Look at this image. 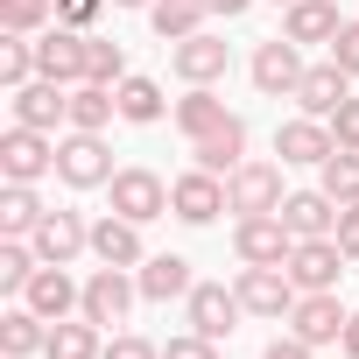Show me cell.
<instances>
[{
	"label": "cell",
	"instance_id": "38",
	"mask_svg": "<svg viewBox=\"0 0 359 359\" xmlns=\"http://www.w3.org/2000/svg\"><path fill=\"white\" fill-rule=\"evenodd\" d=\"M99 8H106V0H57V22H64V29H92Z\"/></svg>",
	"mask_w": 359,
	"mask_h": 359
},
{
	"label": "cell",
	"instance_id": "43",
	"mask_svg": "<svg viewBox=\"0 0 359 359\" xmlns=\"http://www.w3.org/2000/svg\"><path fill=\"white\" fill-rule=\"evenodd\" d=\"M106 359H162V345H148V338H113Z\"/></svg>",
	"mask_w": 359,
	"mask_h": 359
},
{
	"label": "cell",
	"instance_id": "23",
	"mask_svg": "<svg viewBox=\"0 0 359 359\" xmlns=\"http://www.w3.org/2000/svg\"><path fill=\"white\" fill-rule=\"evenodd\" d=\"M191 155H198V169H212V176H233L240 169V155H247V120L233 113L219 134H205V141H191Z\"/></svg>",
	"mask_w": 359,
	"mask_h": 359
},
{
	"label": "cell",
	"instance_id": "24",
	"mask_svg": "<svg viewBox=\"0 0 359 359\" xmlns=\"http://www.w3.org/2000/svg\"><path fill=\"white\" fill-rule=\"evenodd\" d=\"M282 219H289L296 240H324V233L338 226V198H324V191H296V198H282Z\"/></svg>",
	"mask_w": 359,
	"mask_h": 359
},
{
	"label": "cell",
	"instance_id": "16",
	"mask_svg": "<svg viewBox=\"0 0 359 359\" xmlns=\"http://www.w3.org/2000/svg\"><path fill=\"white\" fill-rule=\"evenodd\" d=\"M22 303H29L36 317H50V324H64L71 310H85V289H78V282H71L64 268H50V261H43V268H36V282L22 289Z\"/></svg>",
	"mask_w": 359,
	"mask_h": 359
},
{
	"label": "cell",
	"instance_id": "41",
	"mask_svg": "<svg viewBox=\"0 0 359 359\" xmlns=\"http://www.w3.org/2000/svg\"><path fill=\"white\" fill-rule=\"evenodd\" d=\"M261 359H317V345H310V338H296V331H282V338H275Z\"/></svg>",
	"mask_w": 359,
	"mask_h": 359
},
{
	"label": "cell",
	"instance_id": "14",
	"mask_svg": "<svg viewBox=\"0 0 359 359\" xmlns=\"http://www.w3.org/2000/svg\"><path fill=\"white\" fill-rule=\"evenodd\" d=\"M29 247H36V254H43L50 268H71V261H78V254L92 247V226H85L78 212H50V219H43V226L29 233Z\"/></svg>",
	"mask_w": 359,
	"mask_h": 359
},
{
	"label": "cell",
	"instance_id": "8",
	"mask_svg": "<svg viewBox=\"0 0 359 359\" xmlns=\"http://www.w3.org/2000/svg\"><path fill=\"white\" fill-rule=\"evenodd\" d=\"M345 303H338V289H303L296 296V310H289V331L296 338H310V345H338L345 338Z\"/></svg>",
	"mask_w": 359,
	"mask_h": 359
},
{
	"label": "cell",
	"instance_id": "2",
	"mask_svg": "<svg viewBox=\"0 0 359 359\" xmlns=\"http://www.w3.org/2000/svg\"><path fill=\"white\" fill-rule=\"evenodd\" d=\"M57 169V141L43 134V127H8L0 134V176H8V184H36V176H50Z\"/></svg>",
	"mask_w": 359,
	"mask_h": 359
},
{
	"label": "cell",
	"instance_id": "26",
	"mask_svg": "<svg viewBox=\"0 0 359 359\" xmlns=\"http://www.w3.org/2000/svg\"><path fill=\"white\" fill-rule=\"evenodd\" d=\"M43 219H50V212H43L36 184H8V191H0V233H8V240H29Z\"/></svg>",
	"mask_w": 359,
	"mask_h": 359
},
{
	"label": "cell",
	"instance_id": "34",
	"mask_svg": "<svg viewBox=\"0 0 359 359\" xmlns=\"http://www.w3.org/2000/svg\"><path fill=\"white\" fill-rule=\"evenodd\" d=\"M85 78L92 85H120L127 78V50L106 43V36H85Z\"/></svg>",
	"mask_w": 359,
	"mask_h": 359
},
{
	"label": "cell",
	"instance_id": "12",
	"mask_svg": "<svg viewBox=\"0 0 359 359\" xmlns=\"http://www.w3.org/2000/svg\"><path fill=\"white\" fill-rule=\"evenodd\" d=\"M36 78H57V85H78L85 78V29H43L36 36Z\"/></svg>",
	"mask_w": 359,
	"mask_h": 359
},
{
	"label": "cell",
	"instance_id": "18",
	"mask_svg": "<svg viewBox=\"0 0 359 359\" xmlns=\"http://www.w3.org/2000/svg\"><path fill=\"white\" fill-rule=\"evenodd\" d=\"M338 268H345V247L324 233V240H296V254H289V275H296V289H338Z\"/></svg>",
	"mask_w": 359,
	"mask_h": 359
},
{
	"label": "cell",
	"instance_id": "33",
	"mask_svg": "<svg viewBox=\"0 0 359 359\" xmlns=\"http://www.w3.org/2000/svg\"><path fill=\"white\" fill-rule=\"evenodd\" d=\"M57 0H0V36H43Z\"/></svg>",
	"mask_w": 359,
	"mask_h": 359
},
{
	"label": "cell",
	"instance_id": "32",
	"mask_svg": "<svg viewBox=\"0 0 359 359\" xmlns=\"http://www.w3.org/2000/svg\"><path fill=\"white\" fill-rule=\"evenodd\" d=\"M113 99H120V120H134V127H148V120H162V85L155 78H120L113 85Z\"/></svg>",
	"mask_w": 359,
	"mask_h": 359
},
{
	"label": "cell",
	"instance_id": "21",
	"mask_svg": "<svg viewBox=\"0 0 359 359\" xmlns=\"http://www.w3.org/2000/svg\"><path fill=\"white\" fill-rule=\"evenodd\" d=\"M338 0H289V22H282V36L289 43H338Z\"/></svg>",
	"mask_w": 359,
	"mask_h": 359
},
{
	"label": "cell",
	"instance_id": "3",
	"mask_svg": "<svg viewBox=\"0 0 359 359\" xmlns=\"http://www.w3.org/2000/svg\"><path fill=\"white\" fill-rule=\"evenodd\" d=\"M184 317H191L198 338H233L240 317H247V303H240V289H226V282H198V289L184 296Z\"/></svg>",
	"mask_w": 359,
	"mask_h": 359
},
{
	"label": "cell",
	"instance_id": "37",
	"mask_svg": "<svg viewBox=\"0 0 359 359\" xmlns=\"http://www.w3.org/2000/svg\"><path fill=\"white\" fill-rule=\"evenodd\" d=\"M162 359H219V338L184 331V338H169V345H162Z\"/></svg>",
	"mask_w": 359,
	"mask_h": 359
},
{
	"label": "cell",
	"instance_id": "15",
	"mask_svg": "<svg viewBox=\"0 0 359 359\" xmlns=\"http://www.w3.org/2000/svg\"><path fill=\"white\" fill-rule=\"evenodd\" d=\"M134 296H141V282H127V268H99V275L85 282V310H78V317H92V324L106 331V324H120V317L134 310Z\"/></svg>",
	"mask_w": 359,
	"mask_h": 359
},
{
	"label": "cell",
	"instance_id": "11",
	"mask_svg": "<svg viewBox=\"0 0 359 359\" xmlns=\"http://www.w3.org/2000/svg\"><path fill=\"white\" fill-rule=\"evenodd\" d=\"M169 64H176L184 85H219L226 64H233V50H226L212 29H198V36H184V43H169Z\"/></svg>",
	"mask_w": 359,
	"mask_h": 359
},
{
	"label": "cell",
	"instance_id": "29",
	"mask_svg": "<svg viewBox=\"0 0 359 359\" xmlns=\"http://www.w3.org/2000/svg\"><path fill=\"white\" fill-rule=\"evenodd\" d=\"M43 352H50V359H106L92 317H64V324H50V345H43Z\"/></svg>",
	"mask_w": 359,
	"mask_h": 359
},
{
	"label": "cell",
	"instance_id": "36",
	"mask_svg": "<svg viewBox=\"0 0 359 359\" xmlns=\"http://www.w3.org/2000/svg\"><path fill=\"white\" fill-rule=\"evenodd\" d=\"M36 268H43V254H36V247L0 240V289H29V282H36Z\"/></svg>",
	"mask_w": 359,
	"mask_h": 359
},
{
	"label": "cell",
	"instance_id": "40",
	"mask_svg": "<svg viewBox=\"0 0 359 359\" xmlns=\"http://www.w3.org/2000/svg\"><path fill=\"white\" fill-rule=\"evenodd\" d=\"M331 240H338L345 254H359V205H338V226H331Z\"/></svg>",
	"mask_w": 359,
	"mask_h": 359
},
{
	"label": "cell",
	"instance_id": "46",
	"mask_svg": "<svg viewBox=\"0 0 359 359\" xmlns=\"http://www.w3.org/2000/svg\"><path fill=\"white\" fill-rule=\"evenodd\" d=\"M113 8H155V0H113Z\"/></svg>",
	"mask_w": 359,
	"mask_h": 359
},
{
	"label": "cell",
	"instance_id": "20",
	"mask_svg": "<svg viewBox=\"0 0 359 359\" xmlns=\"http://www.w3.org/2000/svg\"><path fill=\"white\" fill-rule=\"evenodd\" d=\"M92 254H99L106 268H141V261H148V254H141V226L120 219V212H106V219L92 226Z\"/></svg>",
	"mask_w": 359,
	"mask_h": 359
},
{
	"label": "cell",
	"instance_id": "30",
	"mask_svg": "<svg viewBox=\"0 0 359 359\" xmlns=\"http://www.w3.org/2000/svg\"><path fill=\"white\" fill-rule=\"evenodd\" d=\"M205 0H155V8H148V22H155V36L162 43H184V36H198L205 29Z\"/></svg>",
	"mask_w": 359,
	"mask_h": 359
},
{
	"label": "cell",
	"instance_id": "45",
	"mask_svg": "<svg viewBox=\"0 0 359 359\" xmlns=\"http://www.w3.org/2000/svg\"><path fill=\"white\" fill-rule=\"evenodd\" d=\"M338 345H345V352H352V359H359V310H352V317H345V338H338Z\"/></svg>",
	"mask_w": 359,
	"mask_h": 359
},
{
	"label": "cell",
	"instance_id": "10",
	"mask_svg": "<svg viewBox=\"0 0 359 359\" xmlns=\"http://www.w3.org/2000/svg\"><path fill=\"white\" fill-rule=\"evenodd\" d=\"M169 212L184 219V226H212V219L233 212V205H226V184H219L212 169H191V176H176V184H169Z\"/></svg>",
	"mask_w": 359,
	"mask_h": 359
},
{
	"label": "cell",
	"instance_id": "6",
	"mask_svg": "<svg viewBox=\"0 0 359 359\" xmlns=\"http://www.w3.org/2000/svg\"><path fill=\"white\" fill-rule=\"evenodd\" d=\"M303 43H289V36H268L261 50H254V85L268 92V99H296V85H303Z\"/></svg>",
	"mask_w": 359,
	"mask_h": 359
},
{
	"label": "cell",
	"instance_id": "44",
	"mask_svg": "<svg viewBox=\"0 0 359 359\" xmlns=\"http://www.w3.org/2000/svg\"><path fill=\"white\" fill-rule=\"evenodd\" d=\"M205 8H212V15H226V22H233V15H247V8H254V0H205Z\"/></svg>",
	"mask_w": 359,
	"mask_h": 359
},
{
	"label": "cell",
	"instance_id": "19",
	"mask_svg": "<svg viewBox=\"0 0 359 359\" xmlns=\"http://www.w3.org/2000/svg\"><path fill=\"white\" fill-rule=\"evenodd\" d=\"M275 155L282 162H324V155H338V134L324 127V120H289V127H275Z\"/></svg>",
	"mask_w": 359,
	"mask_h": 359
},
{
	"label": "cell",
	"instance_id": "1",
	"mask_svg": "<svg viewBox=\"0 0 359 359\" xmlns=\"http://www.w3.org/2000/svg\"><path fill=\"white\" fill-rule=\"evenodd\" d=\"M233 254H240L247 268H289L296 233H289V219H282V212H254V219H240V226H233Z\"/></svg>",
	"mask_w": 359,
	"mask_h": 359
},
{
	"label": "cell",
	"instance_id": "39",
	"mask_svg": "<svg viewBox=\"0 0 359 359\" xmlns=\"http://www.w3.org/2000/svg\"><path fill=\"white\" fill-rule=\"evenodd\" d=\"M331 134H338V148H359V99H345L331 113Z\"/></svg>",
	"mask_w": 359,
	"mask_h": 359
},
{
	"label": "cell",
	"instance_id": "35",
	"mask_svg": "<svg viewBox=\"0 0 359 359\" xmlns=\"http://www.w3.org/2000/svg\"><path fill=\"white\" fill-rule=\"evenodd\" d=\"M29 78H36V36H8V43H0V85L22 92Z\"/></svg>",
	"mask_w": 359,
	"mask_h": 359
},
{
	"label": "cell",
	"instance_id": "27",
	"mask_svg": "<svg viewBox=\"0 0 359 359\" xmlns=\"http://www.w3.org/2000/svg\"><path fill=\"white\" fill-rule=\"evenodd\" d=\"M43 345H50V317H36L29 303L0 317V352H8V359H29V352H43Z\"/></svg>",
	"mask_w": 359,
	"mask_h": 359
},
{
	"label": "cell",
	"instance_id": "9",
	"mask_svg": "<svg viewBox=\"0 0 359 359\" xmlns=\"http://www.w3.org/2000/svg\"><path fill=\"white\" fill-rule=\"evenodd\" d=\"M226 205H233L240 219L282 212V169H275V162H240V169L226 176Z\"/></svg>",
	"mask_w": 359,
	"mask_h": 359
},
{
	"label": "cell",
	"instance_id": "17",
	"mask_svg": "<svg viewBox=\"0 0 359 359\" xmlns=\"http://www.w3.org/2000/svg\"><path fill=\"white\" fill-rule=\"evenodd\" d=\"M15 120L50 134L57 120H71V85H57V78H29V85L15 92Z\"/></svg>",
	"mask_w": 359,
	"mask_h": 359
},
{
	"label": "cell",
	"instance_id": "4",
	"mask_svg": "<svg viewBox=\"0 0 359 359\" xmlns=\"http://www.w3.org/2000/svg\"><path fill=\"white\" fill-rule=\"evenodd\" d=\"M57 176H64L71 191H99V184H113V155H106V141L71 127V141H57Z\"/></svg>",
	"mask_w": 359,
	"mask_h": 359
},
{
	"label": "cell",
	"instance_id": "7",
	"mask_svg": "<svg viewBox=\"0 0 359 359\" xmlns=\"http://www.w3.org/2000/svg\"><path fill=\"white\" fill-rule=\"evenodd\" d=\"M233 289H240L247 317H289V310H296V296H303L289 268H240V282H233Z\"/></svg>",
	"mask_w": 359,
	"mask_h": 359
},
{
	"label": "cell",
	"instance_id": "13",
	"mask_svg": "<svg viewBox=\"0 0 359 359\" xmlns=\"http://www.w3.org/2000/svg\"><path fill=\"white\" fill-rule=\"evenodd\" d=\"M345 85H352V71H345L338 57H324V64H310V71H303V85H296V106H303L310 120H331V113L352 99Z\"/></svg>",
	"mask_w": 359,
	"mask_h": 359
},
{
	"label": "cell",
	"instance_id": "5",
	"mask_svg": "<svg viewBox=\"0 0 359 359\" xmlns=\"http://www.w3.org/2000/svg\"><path fill=\"white\" fill-rule=\"evenodd\" d=\"M113 212L120 219H134V226H148V219H162L169 212V184H162V176L155 169H113Z\"/></svg>",
	"mask_w": 359,
	"mask_h": 359
},
{
	"label": "cell",
	"instance_id": "28",
	"mask_svg": "<svg viewBox=\"0 0 359 359\" xmlns=\"http://www.w3.org/2000/svg\"><path fill=\"white\" fill-rule=\"evenodd\" d=\"M113 113H120L113 85H92V78H78V85H71V127H78V134H99Z\"/></svg>",
	"mask_w": 359,
	"mask_h": 359
},
{
	"label": "cell",
	"instance_id": "25",
	"mask_svg": "<svg viewBox=\"0 0 359 359\" xmlns=\"http://www.w3.org/2000/svg\"><path fill=\"white\" fill-rule=\"evenodd\" d=\"M226 120H233V113H226V99H219L212 85H191L184 99H176V127H184L191 141H205V134H219Z\"/></svg>",
	"mask_w": 359,
	"mask_h": 359
},
{
	"label": "cell",
	"instance_id": "42",
	"mask_svg": "<svg viewBox=\"0 0 359 359\" xmlns=\"http://www.w3.org/2000/svg\"><path fill=\"white\" fill-rule=\"evenodd\" d=\"M331 57H338V64H345V71L359 78V22H345V29H338V43H331Z\"/></svg>",
	"mask_w": 359,
	"mask_h": 359
},
{
	"label": "cell",
	"instance_id": "31",
	"mask_svg": "<svg viewBox=\"0 0 359 359\" xmlns=\"http://www.w3.org/2000/svg\"><path fill=\"white\" fill-rule=\"evenodd\" d=\"M317 191L338 198V205H359V148H338L317 162Z\"/></svg>",
	"mask_w": 359,
	"mask_h": 359
},
{
	"label": "cell",
	"instance_id": "22",
	"mask_svg": "<svg viewBox=\"0 0 359 359\" xmlns=\"http://www.w3.org/2000/svg\"><path fill=\"white\" fill-rule=\"evenodd\" d=\"M134 282H141V296H148V303H169V296H191V289H198L184 254H148Z\"/></svg>",
	"mask_w": 359,
	"mask_h": 359
}]
</instances>
